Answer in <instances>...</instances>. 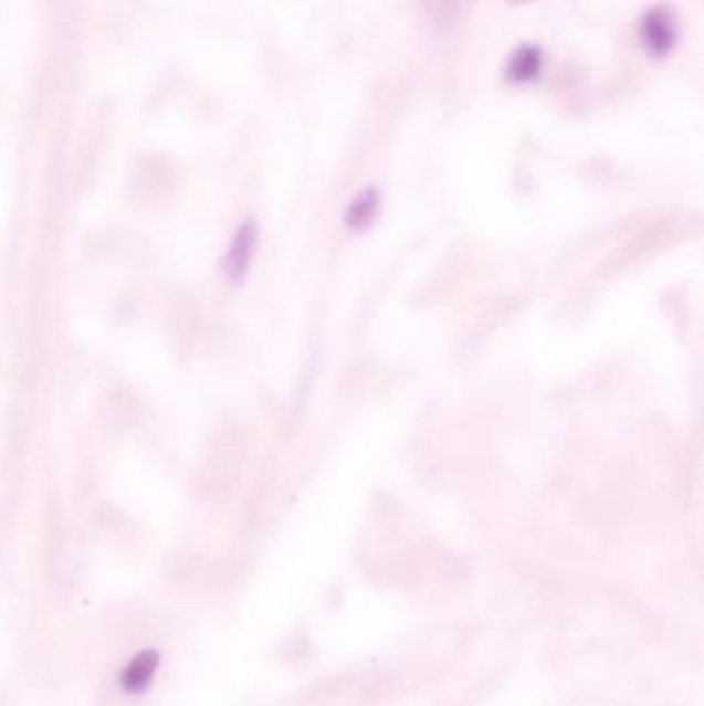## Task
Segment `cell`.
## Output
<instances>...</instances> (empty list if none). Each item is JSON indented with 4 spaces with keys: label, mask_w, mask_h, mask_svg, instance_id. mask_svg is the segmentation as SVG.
<instances>
[{
    "label": "cell",
    "mask_w": 704,
    "mask_h": 706,
    "mask_svg": "<svg viewBox=\"0 0 704 706\" xmlns=\"http://www.w3.org/2000/svg\"><path fill=\"white\" fill-rule=\"evenodd\" d=\"M376 209H378V192L375 189H368L361 192L360 197L351 203L347 211V225L351 230H364L368 228L375 220Z\"/></svg>",
    "instance_id": "5b68a950"
},
{
    "label": "cell",
    "mask_w": 704,
    "mask_h": 706,
    "mask_svg": "<svg viewBox=\"0 0 704 706\" xmlns=\"http://www.w3.org/2000/svg\"><path fill=\"white\" fill-rule=\"evenodd\" d=\"M642 46L653 59H665L677 38L675 17L668 7H655L647 11L641 19Z\"/></svg>",
    "instance_id": "6da1fadb"
},
{
    "label": "cell",
    "mask_w": 704,
    "mask_h": 706,
    "mask_svg": "<svg viewBox=\"0 0 704 706\" xmlns=\"http://www.w3.org/2000/svg\"><path fill=\"white\" fill-rule=\"evenodd\" d=\"M544 50L535 44L518 46L506 63V81L511 85H525L542 77Z\"/></svg>",
    "instance_id": "7a4b0ae2"
},
{
    "label": "cell",
    "mask_w": 704,
    "mask_h": 706,
    "mask_svg": "<svg viewBox=\"0 0 704 706\" xmlns=\"http://www.w3.org/2000/svg\"><path fill=\"white\" fill-rule=\"evenodd\" d=\"M157 663H159V657H157L156 651H141L139 655H135L126 665L125 674H123V686L126 691H147L149 684L154 682Z\"/></svg>",
    "instance_id": "277c9868"
},
{
    "label": "cell",
    "mask_w": 704,
    "mask_h": 706,
    "mask_svg": "<svg viewBox=\"0 0 704 706\" xmlns=\"http://www.w3.org/2000/svg\"><path fill=\"white\" fill-rule=\"evenodd\" d=\"M254 246H256V228L252 221H246L234 235V242L225 256V273L230 275V280L238 282L246 275Z\"/></svg>",
    "instance_id": "3957f363"
},
{
    "label": "cell",
    "mask_w": 704,
    "mask_h": 706,
    "mask_svg": "<svg viewBox=\"0 0 704 706\" xmlns=\"http://www.w3.org/2000/svg\"><path fill=\"white\" fill-rule=\"evenodd\" d=\"M506 4H511V7H521V4H529L533 0H504Z\"/></svg>",
    "instance_id": "8992f818"
}]
</instances>
